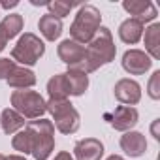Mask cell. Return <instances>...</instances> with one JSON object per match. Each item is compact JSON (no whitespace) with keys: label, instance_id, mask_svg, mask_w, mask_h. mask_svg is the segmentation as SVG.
<instances>
[{"label":"cell","instance_id":"obj_1","mask_svg":"<svg viewBox=\"0 0 160 160\" xmlns=\"http://www.w3.org/2000/svg\"><path fill=\"white\" fill-rule=\"evenodd\" d=\"M115 43H113V36L111 30L106 27H100L98 32L94 34V38L89 42V45L85 47V60L79 64L75 70H81L83 73H92L96 72L100 66L109 64L115 58Z\"/></svg>","mask_w":160,"mask_h":160},{"label":"cell","instance_id":"obj_2","mask_svg":"<svg viewBox=\"0 0 160 160\" xmlns=\"http://www.w3.org/2000/svg\"><path fill=\"white\" fill-rule=\"evenodd\" d=\"M25 130L28 132L30 143H32L30 154L36 160H47L55 149V126H53V122L47 119L30 121Z\"/></svg>","mask_w":160,"mask_h":160},{"label":"cell","instance_id":"obj_3","mask_svg":"<svg viewBox=\"0 0 160 160\" xmlns=\"http://www.w3.org/2000/svg\"><path fill=\"white\" fill-rule=\"evenodd\" d=\"M100 23H102V13L98 8H94L91 4L79 6V12L70 27L72 40L77 43H89L94 38V34L98 32Z\"/></svg>","mask_w":160,"mask_h":160},{"label":"cell","instance_id":"obj_4","mask_svg":"<svg viewBox=\"0 0 160 160\" xmlns=\"http://www.w3.org/2000/svg\"><path fill=\"white\" fill-rule=\"evenodd\" d=\"M47 111L53 115V121L58 132L62 134H75L81 126V117L77 109L68 102V100H49L45 102Z\"/></svg>","mask_w":160,"mask_h":160},{"label":"cell","instance_id":"obj_5","mask_svg":"<svg viewBox=\"0 0 160 160\" xmlns=\"http://www.w3.org/2000/svg\"><path fill=\"white\" fill-rule=\"evenodd\" d=\"M45 53V43L32 32H25L19 42L15 43V47L12 49V58L13 62H21L25 66H32L36 64Z\"/></svg>","mask_w":160,"mask_h":160},{"label":"cell","instance_id":"obj_6","mask_svg":"<svg viewBox=\"0 0 160 160\" xmlns=\"http://www.w3.org/2000/svg\"><path fill=\"white\" fill-rule=\"evenodd\" d=\"M12 106L21 117L27 119H42V115L47 111L45 100L36 91H13Z\"/></svg>","mask_w":160,"mask_h":160},{"label":"cell","instance_id":"obj_7","mask_svg":"<svg viewBox=\"0 0 160 160\" xmlns=\"http://www.w3.org/2000/svg\"><path fill=\"white\" fill-rule=\"evenodd\" d=\"M152 66V58L141 49H130L122 55V68L132 75H143Z\"/></svg>","mask_w":160,"mask_h":160},{"label":"cell","instance_id":"obj_8","mask_svg":"<svg viewBox=\"0 0 160 160\" xmlns=\"http://www.w3.org/2000/svg\"><path fill=\"white\" fill-rule=\"evenodd\" d=\"M115 98L124 106H136L141 100V87L134 79H119L115 83Z\"/></svg>","mask_w":160,"mask_h":160},{"label":"cell","instance_id":"obj_9","mask_svg":"<svg viewBox=\"0 0 160 160\" xmlns=\"http://www.w3.org/2000/svg\"><path fill=\"white\" fill-rule=\"evenodd\" d=\"M122 8L134 15L132 19L139 21L141 25L143 23H149V21H154L158 12H156V6L152 2H149V0H124L122 2Z\"/></svg>","mask_w":160,"mask_h":160},{"label":"cell","instance_id":"obj_10","mask_svg":"<svg viewBox=\"0 0 160 160\" xmlns=\"http://www.w3.org/2000/svg\"><path fill=\"white\" fill-rule=\"evenodd\" d=\"M57 53H58V58L64 64H68L70 68H77L79 64L85 60V45L77 43V42H73L70 38L64 40V42H60Z\"/></svg>","mask_w":160,"mask_h":160},{"label":"cell","instance_id":"obj_11","mask_svg":"<svg viewBox=\"0 0 160 160\" xmlns=\"http://www.w3.org/2000/svg\"><path fill=\"white\" fill-rule=\"evenodd\" d=\"M139 113L132 106H119L111 115V126L119 132H128L138 124Z\"/></svg>","mask_w":160,"mask_h":160},{"label":"cell","instance_id":"obj_12","mask_svg":"<svg viewBox=\"0 0 160 160\" xmlns=\"http://www.w3.org/2000/svg\"><path fill=\"white\" fill-rule=\"evenodd\" d=\"M73 154L77 160H100L104 156V145L96 138H85L75 143Z\"/></svg>","mask_w":160,"mask_h":160},{"label":"cell","instance_id":"obj_13","mask_svg":"<svg viewBox=\"0 0 160 160\" xmlns=\"http://www.w3.org/2000/svg\"><path fill=\"white\" fill-rule=\"evenodd\" d=\"M121 149L132 156V158H138V156H143L145 151H147V139L141 132H134V130H128L124 132V136L121 138Z\"/></svg>","mask_w":160,"mask_h":160},{"label":"cell","instance_id":"obj_14","mask_svg":"<svg viewBox=\"0 0 160 160\" xmlns=\"http://www.w3.org/2000/svg\"><path fill=\"white\" fill-rule=\"evenodd\" d=\"M8 85L13 87V89H30L36 85V75L32 70L25 68V66H15L10 75H8Z\"/></svg>","mask_w":160,"mask_h":160},{"label":"cell","instance_id":"obj_15","mask_svg":"<svg viewBox=\"0 0 160 160\" xmlns=\"http://www.w3.org/2000/svg\"><path fill=\"white\" fill-rule=\"evenodd\" d=\"M66 79H68V87H70V96H81L85 94V91L89 89V75L83 73L81 70L75 68H68Z\"/></svg>","mask_w":160,"mask_h":160},{"label":"cell","instance_id":"obj_16","mask_svg":"<svg viewBox=\"0 0 160 160\" xmlns=\"http://www.w3.org/2000/svg\"><path fill=\"white\" fill-rule=\"evenodd\" d=\"M141 36H143V25L139 21H136V19L130 17V19H126V21L121 23V27H119V38L124 43L134 45V43H138L141 40Z\"/></svg>","mask_w":160,"mask_h":160},{"label":"cell","instance_id":"obj_17","mask_svg":"<svg viewBox=\"0 0 160 160\" xmlns=\"http://www.w3.org/2000/svg\"><path fill=\"white\" fill-rule=\"evenodd\" d=\"M38 28H40V32L43 34L45 40L55 42V40L62 34V21H60L58 17L51 15V13H45V15L40 17V21H38Z\"/></svg>","mask_w":160,"mask_h":160},{"label":"cell","instance_id":"obj_18","mask_svg":"<svg viewBox=\"0 0 160 160\" xmlns=\"http://www.w3.org/2000/svg\"><path fill=\"white\" fill-rule=\"evenodd\" d=\"M47 94L49 100H66L70 96V87L66 73H57L47 81Z\"/></svg>","mask_w":160,"mask_h":160},{"label":"cell","instance_id":"obj_19","mask_svg":"<svg viewBox=\"0 0 160 160\" xmlns=\"http://www.w3.org/2000/svg\"><path fill=\"white\" fill-rule=\"evenodd\" d=\"M145 49L151 58H160V23H152L145 30Z\"/></svg>","mask_w":160,"mask_h":160},{"label":"cell","instance_id":"obj_20","mask_svg":"<svg viewBox=\"0 0 160 160\" xmlns=\"http://www.w3.org/2000/svg\"><path fill=\"white\" fill-rule=\"evenodd\" d=\"M0 122H2V130L6 134H15L25 126V117H21L13 108H8L0 115Z\"/></svg>","mask_w":160,"mask_h":160},{"label":"cell","instance_id":"obj_21","mask_svg":"<svg viewBox=\"0 0 160 160\" xmlns=\"http://www.w3.org/2000/svg\"><path fill=\"white\" fill-rule=\"evenodd\" d=\"M23 25H25V21H23V17L19 13H10V15H6L2 19L0 28H2V32L6 34L8 40H12V38H15L23 30Z\"/></svg>","mask_w":160,"mask_h":160},{"label":"cell","instance_id":"obj_22","mask_svg":"<svg viewBox=\"0 0 160 160\" xmlns=\"http://www.w3.org/2000/svg\"><path fill=\"white\" fill-rule=\"evenodd\" d=\"M12 145H13V149H15V151L23 152V154H30V151H32L30 136H28V132H27V130L17 132V134L13 136V139H12Z\"/></svg>","mask_w":160,"mask_h":160},{"label":"cell","instance_id":"obj_23","mask_svg":"<svg viewBox=\"0 0 160 160\" xmlns=\"http://www.w3.org/2000/svg\"><path fill=\"white\" fill-rule=\"evenodd\" d=\"M77 4L75 2H62V0H55V2H47V8H49V12H51V15H55V17H66L70 12H72V8H75Z\"/></svg>","mask_w":160,"mask_h":160},{"label":"cell","instance_id":"obj_24","mask_svg":"<svg viewBox=\"0 0 160 160\" xmlns=\"http://www.w3.org/2000/svg\"><path fill=\"white\" fill-rule=\"evenodd\" d=\"M147 92L152 100H158L160 98V70H156L151 79H149V85H147Z\"/></svg>","mask_w":160,"mask_h":160},{"label":"cell","instance_id":"obj_25","mask_svg":"<svg viewBox=\"0 0 160 160\" xmlns=\"http://www.w3.org/2000/svg\"><path fill=\"white\" fill-rule=\"evenodd\" d=\"M15 68V62L10 58H0V79H8L10 72Z\"/></svg>","mask_w":160,"mask_h":160},{"label":"cell","instance_id":"obj_26","mask_svg":"<svg viewBox=\"0 0 160 160\" xmlns=\"http://www.w3.org/2000/svg\"><path fill=\"white\" fill-rule=\"evenodd\" d=\"M53 160H73V156H72L70 152H66V151H60Z\"/></svg>","mask_w":160,"mask_h":160},{"label":"cell","instance_id":"obj_27","mask_svg":"<svg viewBox=\"0 0 160 160\" xmlns=\"http://www.w3.org/2000/svg\"><path fill=\"white\" fill-rule=\"evenodd\" d=\"M6 43H8V38H6V34L2 32V28H0V51H4Z\"/></svg>","mask_w":160,"mask_h":160},{"label":"cell","instance_id":"obj_28","mask_svg":"<svg viewBox=\"0 0 160 160\" xmlns=\"http://www.w3.org/2000/svg\"><path fill=\"white\" fill-rule=\"evenodd\" d=\"M17 4H19V2H4V4H2V8H6V10H10V8H15Z\"/></svg>","mask_w":160,"mask_h":160},{"label":"cell","instance_id":"obj_29","mask_svg":"<svg viewBox=\"0 0 160 160\" xmlns=\"http://www.w3.org/2000/svg\"><path fill=\"white\" fill-rule=\"evenodd\" d=\"M6 160H25V156H19V154H12V156H6Z\"/></svg>","mask_w":160,"mask_h":160},{"label":"cell","instance_id":"obj_30","mask_svg":"<svg viewBox=\"0 0 160 160\" xmlns=\"http://www.w3.org/2000/svg\"><path fill=\"white\" fill-rule=\"evenodd\" d=\"M106 160H124L122 156H119V154H111L109 158H106Z\"/></svg>","mask_w":160,"mask_h":160},{"label":"cell","instance_id":"obj_31","mask_svg":"<svg viewBox=\"0 0 160 160\" xmlns=\"http://www.w3.org/2000/svg\"><path fill=\"white\" fill-rule=\"evenodd\" d=\"M0 160H6V156H4V154H0Z\"/></svg>","mask_w":160,"mask_h":160}]
</instances>
